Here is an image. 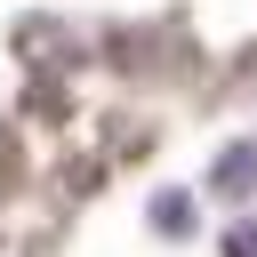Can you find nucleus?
Wrapping results in <instances>:
<instances>
[{
	"instance_id": "1",
	"label": "nucleus",
	"mask_w": 257,
	"mask_h": 257,
	"mask_svg": "<svg viewBox=\"0 0 257 257\" xmlns=\"http://www.w3.org/2000/svg\"><path fill=\"white\" fill-rule=\"evenodd\" d=\"M209 185H217L225 201H241V193L257 185V137H249V145H225V153H217V169H209Z\"/></svg>"
},
{
	"instance_id": "2",
	"label": "nucleus",
	"mask_w": 257,
	"mask_h": 257,
	"mask_svg": "<svg viewBox=\"0 0 257 257\" xmlns=\"http://www.w3.org/2000/svg\"><path fill=\"white\" fill-rule=\"evenodd\" d=\"M153 225H161V233H185V193H161V209H153Z\"/></svg>"
},
{
	"instance_id": "3",
	"label": "nucleus",
	"mask_w": 257,
	"mask_h": 257,
	"mask_svg": "<svg viewBox=\"0 0 257 257\" xmlns=\"http://www.w3.org/2000/svg\"><path fill=\"white\" fill-rule=\"evenodd\" d=\"M225 257H257V225H249V217H241V225L225 233Z\"/></svg>"
}]
</instances>
